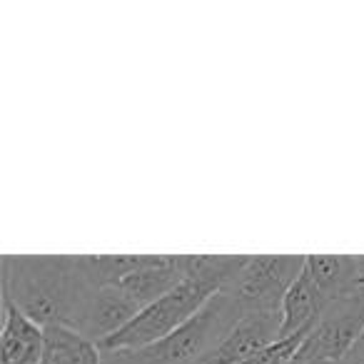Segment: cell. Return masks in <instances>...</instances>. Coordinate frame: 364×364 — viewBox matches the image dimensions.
Listing matches in <instances>:
<instances>
[{
  "label": "cell",
  "mask_w": 364,
  "mask_h": 364,
  "mask_svg": "<svg viewBox=\"0 0 364 364\" xmlns=\"http://www.w3.org/2000/svg\"><path fill=\"white\" fill-rule=\"evenodd\" d=\"M242 317V307L228 292H220L165 339L142 349L102 352V364H198L228 339Z\"/></svg>",
  "instance_id": "7a4b0ae2"
},
{
  "label": "cell",
  "mask_w": 364,
  "mask_h": 364,
  "mask_svg": "<svg viewBox=\"0 0 364 364\" xmlns=\"http://www.w3.org/2000/svg\"><path fill=\"white\" fill-rule=\"evenodd\" d=\"M279 329H282L279 312H247L228 334V339L198 364H242L277 342Z\"/></svg>",
  "instance_id": "52a82bcc"
},
{
  "label": "cell",
  "mask_w": 364,
  "mask_h": 364,
  "mask_svg": "<svg viewBox=\"0 0 364 364\" xmlns=\"http://www.w3.org/2000/svg\"><path fill=\"white\" fill-rule=\"evenodd\" d=\"M364 334V302L337 297L327 304L322 317L307 334L299 349L297 364H339L357 347Z\"/></svg>",
  "instance_id": "5b68a950"
},
{
  "label": "cell",
  "mask_w": 364,
  "mask_h": 364,
  "mask_svg": "<svg viewBox=\"0 0 364 364\" xmlns=\"http://www.w3.org/2000/svg\"><path fill=\"white\" fill-rule=\"evenodd\" d=\"M339 364H349V362H347V359H344V362H339Z\"/></svg>",
  "instance_id": "2e32d148"
},
{
  "label": "cell",
  "mask_w": 364,
  "mask_h": 364,
  "mask_svg": "<svg viewBox=\"0 0 364 364\" xmlns=\"http://www.w3.org/2000/svg\"><path fill=\"white\" fill-rule=\"evenodd\" d=\"M140 312L142 309L117 284L95 287L87 289L73 329L85 334L95 344H102L105 339L115 337L120 329H125Z\"/></svg>",
  "instance_id": "8992f818"
},
{
  "label": "cell",
  "mask_w": 364,
  "mask_h": 364,
  "mask_svg": "<svg viewBox=\"0 0 364 364\" xmlns=\"http://www.w3.org/2000/svg\"><path fill=\"white\" fill-rule=\"evenodd\" d=\"M347 362H349V364H364V334L359 337L357 347H354L352 352H349Z\"/></svg>",
  "instance_id": "9a60e30c"
},
{
  "label": "cell",
  "mask_w": 364,
  "mask_h": 364,
  "mask_svg": "<svg viewBox=\"0 0 364 364\" xmlns=\"http://www.w3.org/2000/svg\"><path fill=\"white\" fill-rule=\"evenodd\" d=\"M223 289L218 284L205 282V279L185 277L170 294H165L155 304L145 307L125 329H120L115 337L105 339L97 347L102 352H127V349L150 347V344L165 339L167 334H172L175 329H180L182 324L188 322L190 317H195Z\"/></svg>",
  "instance_id": "3957f363"
},
{
  "label": "cell",
  "mask_w": 364,
  "mask_h": 364,
  "mask_svg": "<svg viewBox=\"0 0 364 364\" xmlns=\"http://www.w3.org/2000/svg\"><path fill=\"white\" fill-rule=\"evenodd\" d=\"M41 364H102V349L92 339L65 324L46 327Z\"/></svg>",
  "instance_id": "8fae6325"
},
{
  "label": "cell",
  "mask_w": 364,
  "mask_h": 364,
  "mask_svg": "<svg viewBox=\"0 0 364 364\" xmlns=\"http://www.w3.org/2000/svg\"><path fill=\"white\" fill-rule=\"evenodd\" d=\"M292 364H297V362H292Z\"/></svg>",
  "instance_id": "e0dca14e"
},
{
  "label": "cell",
  "mask_w": 364,
  "mask_h": 364,
  "mask_svg": "<svg viewBox=\"0 0 364 364\" xmlns=\"http://www.w3.org/2000/svg\"><path fill=\"white\" fill-rule=\"evenodd\" d=\"M329 299L324 297V292L319 289V284L314 282L312 272L307 269V259H304V269L299 272V277L292 282V287L287 289L282 299V329H279V339H287L292 334L309 332L317 324V319L322 317V312L327 309Z\"/></svg>",
  "instance_id": "30bf717a"
},
{
  "label": "cell",
  "mask_w": 364,
  "mask_h": 364,
  "mask_svg": "<svg viewBox=\"0 0 364 364\" xmlns=\"http://www.w3.org/2000/svg\"><path fill=\"white\" fill-rule=\"evenodd\" d=\"M339 297H352L364 302V255H347Z\"/></svg>",
  "instance_id": "5bb4252c"
},
{
  "label": "cell",
  "mask_w": 364,
  "mask_h": 364,
  "mask_svg": "<svg viewBox=\"0 0 364 364\" xmlns=\"http://www.w3.org/2000/svg\"><path fill=\"white\" fill-rule=\"evenodd\" d=\"M307 255H247L242 269L225 292L242 312H279L292 282L304 269Z\"/></svg>",
  "instance_id": "277c9868"
},
{
  "label": "cell",
  "mask_w": 364,
  "mask_h": 364,
  "mask_svg": "<svg viewBox=\"0 0 364 364\" xmlns=\"http://www.w3.org/2000/svg\"><path fill=\"white\" fill-rule=\"evenodd\" d=\"M185 279V259L182 255H157L150 264L135 269L117 287L132 299L140 309L155 304L165 294H170Z\"/></svg>",
  "instance_id": "ba28073f"
},
{
  "label": "cell",
  "mask_w": 364,
  "mask_h": 364,
  "mask_svg": "<svg viewBox=\"0 0 364 364\" xmlns=\"http://www.w3.org/2000/svg\"><path fill=\"white\" fill-rule=\"evenodd\" d=\"M0 364H41L46 349V327L23 314L8 297H3V329H0Z\"/></svg>",
  "instance_id": "9c48e42d"
},
{
  "label": "cell",
  "mask_w": 364,
  "mask_h": 364,
  "mask_svg": "<svg viewBox=\"0 0 364 364\" xmlns=\"http://www.w3.org/2000/svg\"><path fill=\"white\" fill-rule=\"evenodd\" d=\"M344 262H347V255H307V269L312 272L314 282L319 284V289L329 302L339 297L344 279Z\"/></svg>",
  "instance_id": "4fadbf2b"
},
{
  "label": "cell",
  "mask_w": 364,
  "mask_h": 364,
  "mask_svg": "<svg viewBox=\"0 0 364 364\" xmlns=\"http://www.w3.org/2000/svg\"><path fill=\"white\" fill-rule=\"evenodd\" d=\"M157 255H82L80 272L87 287H112L135 269L145 267Z\"/></svg>",
  "instance_id": "7c38bea8"
},
{
  "label": "cell",
  "mask_w": 364,
  "mask_h": 364,
  "mask_svg": "<svg viewBox=\"0 0 364 364\" xmlns=\"http://www.w3.org/2000/svg\"><path fill=\"white\" fill-rule=\"evenodd\" d=\"M80 259L70 255H21L3 257V297L41 327H75L87 294Z\"/></svg>",
  "instance_id": "6da1fadb"
}]
</instances>
